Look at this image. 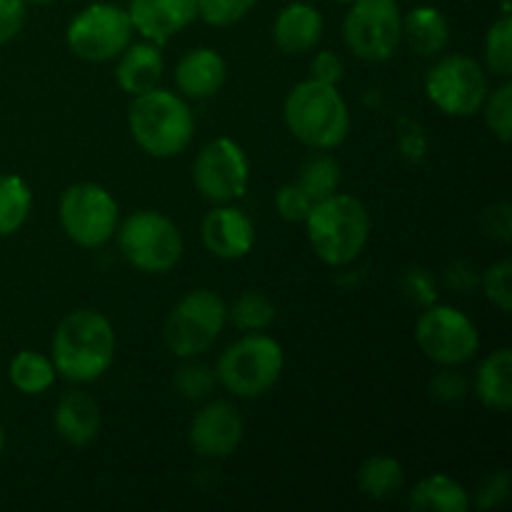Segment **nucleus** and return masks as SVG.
I'll use <instances>...</instances> for the list:
<instances>
[{
    "label": "nucleus",
    "mask_w": 512,
    "mask_h": 512,
    "mask_svg": "<svg viewBox=\"0 0 512 512\" xmlns=\"http://www.w3.org/2000/svg\"><path fill=\"white\" fill-rule=\"evenodd\" d=\"M115 358L110 320L93 308H80L60 320L53 335V365L68 383L103 378Z\"/></svg>",
    "instance_id": "obj_1"
},
{
    "label": "nucleus",
    "mask_w": 512,
    "mask_h": 512,
    "mask_svg": "<svg viewBox=\"0 0 512 512\" xmlns=\"http://www.w3.org/2000/svg\"><path fill=\"white\" fill-rule=\"evenodd\" d=\"M305 233L315 255L330 268L350 265L370 238V213L355 195L335 193L310 208Z\"/></svg>",
    "instance_id": "obj_2"
},
{
    "label": "nucleus",
    "mask_w": 512,
    "mask_h": 512,
    "mask_svg": "<svg viewBox=\"0 0 512 512\" xmlns=\"http://www.w3.org/2000/svg\"><path fill=\"white\" fill-rule=\"evenodd\" d=\"M283 118L295 140L313 150H333L348 138L350 110L338 85L303 80L288 93Z\"/></svg>",
    "instance_id": "obj_3"
},
{
    "label": "nucleus",
    "mask_w": 512,
    "mask_h": 512,
    "mask_svg": "<svg viewBox=\"0 0 512 512\" xmlns=\"http://www.w3.org/2000/svg\"><path fill=\"white\" fill-rule=\"evenodd\" d=\"M128 128L140 150L153 158H175L193 143L195 118L180 95L153 88L133 95Z\"/></svg>",
    "instance_id": "obj_4"
},
{
    "label": "nucleus",
    "mask_w": 512,
    "mask_h": 512,
    "mask_svg": "<svg viewBox=\"0 0 512 512\" xmlns=\"http://www.w3.org/2000/svg\"><path fill=\"white\" fill-rule=\"evenodd\" d=\"M285 368V355L278 340L265 333H245L223 350L215 378L235 398H260L278 383Z\"/></svg>",
    "instance_id": "obj_5"
},
{
    "label": "nucleus",
    "mask_w": 512,
    "mask_h": 512,
    "mask_svg": "<svg viewBox=\"0 0 512 512\" xmlns=\"http://www.w3.org/2000/svg\"><path fill=\"white\" fill-rule=\"evenodd\" d=\"M228 323V305L215 290L198 288L178 300L165 320L163 338L175 358H198L213 348Z\"/></svg>",
    "instance_id": "obj_6"
},
{
    "label": "nucleus",
    "mask_w": 512,
    "mask_h": 512,
    "mask_svg": "<svg viewBox=\"0 0 512 512\" xmlns=\"http://www.w3.org/2000/svg\"><path fill=\"white\" fill-rule=\"evenodd\" d=\"M115 233L123 258L143 273H168L183 258V235L178 225L158 210L128 215Z\"/></svg>",
    "instance_id": "obj_7"
},
{
    "label": "nucleus",
    "mask_w": 512,
    "mask_h": 512,
    "mask_svg": "<svg viewBox=\"0 0 512 512\" xmlns=\"http://www.w3.org/2000/svg\"><path fill=\"white\" fill-rule=\"evenodd\" d=\"M343 40L355 58L383 63L403 43V13L395 0H355L343 20Z\"/></svg>",
    "instance_id": "obj_8"
},
{
    "label": "nucleus",
    "mask_w": 512,
    "mask_h": 512,
    "mask_svg": "<svg viewBox=\"0 0 512 512\" xmlns=\"http://www.w3.org/2000/svg\"><path fill=\"white\" fill-rule=\"evenodd\" d=\"M430 103L453 118H470L483 110L490 93L488 70L468 55H445L425 78Z\"/></svg>",
    "instance_id": "obj_9"
},
{
    "label": "nucleus",
    "mask_w": 512,
    "mask_h": 512,
    "mask_svg": "<svg viewBox=\"0 0 512 512\" xmlns=\"http://www.w3.org/2000/svg\"><path fill=\"white\" fill-rule=\"evenodd\" d=\"M63 233L80 248H100L118 230V203L98 183L70 185L58 205Z\"/></svg>",
    "instance_id": "obj_10"
},
{
    "label": "nucleus",
    "mask_w": 512,
    "mask_h": 512,
    "mask_svg": "<svg viewBox=\"0 0 512 512\" xmlns=\"http://www.w3.org/2000/svg\"><path fill=\"white\" fill-rule=\"evenodd\" d=\"M68 48L88 63L115 60L133 40L128 10L113 3H93L80 10L68 25Z\"/></svg>",
    "instance_id": "obj_11"
},
{
    "label": "nucleus",
    "mask_w": 512,
    "mask_h": 512,
    "mask_svg": "<svg viewBox=\"0 0 512 512\" xmlns=\"http://www.w3.org/2000/svg\"><path fill=\"white\" fill-rule=\"evenodd\" d=\"M415 340L425 358L438 365H463L475 358L480 335L473 320L450 305H428L415 325Z\"/></svg>",
    "instance_id": "obj_12"
},
{
    "label": "nucleus",
    "mask_w": 512,
    "mask_h": 512,
    "mask_svg": "<svg viewBox=\"0 0 512 512\" xmlns=\"http://www.w3.org/2000/svg\"><path fill=\"white\" fill-rule=\"evenodd\" d=\"M250 163L245 150L230 138H215L200 148L193 163V183L215 205L233 203L248 190Z\"/></svg>",
    "instance_id": "obj_13"
},
{
    "label": "nucleus",
    "mask_w": 512,
    "mask_h": 512,
    "mask_svg": "<svg viewBox=\"0 0 512 512\" xmlns=\"http://www.w3.org/2000/svg\"><path fill=\"white\" fill-rule=\"evenodd\" d=\"M245 423L240 410L228 400H213L203 405L190 420L188 440L200 458L223 460L238 450L243 443Z\"/></svg>",
    "instance_id": "obj_14"
},
{
    "label": "nucleus",
    "mask_w": 512,
    "mask_h": 512,
    "mask_svg": "<svg viewBox=\"0 0 512 512\" xmlns=\"http://www.w3.org/2000/svg\"><path fill=\"white\" fill-rule=\"evenodd\" d=\"M200 238L208 253L220 260H240L253 250L255 228L253 220L235 205H218L205 215L200 225Z\"/></svg>",
    "instance_id": "obj_15"
},
{
    "label": "nucleus",
    "mask_w": 512,
    "mask_h": 512,
    "mask_svg": "<svg viewBox=\"0 0 512 512\" xmlns=\"http://www.w3.org/2000/svg\"><path fill=\"white\" fill-rule=\"evenodd\" d=\"M128 18L135 33L165 45L198 18V5L195 0H130Z\"/></svg>",
    "instance_id": "obj_16"
},
{
    "label": "nucleus",
    "mask_w": 512,
    "mask_h": 512,
    "mask_svg": "<svg viewBox=\"0 0 512 512\" xmlns=\"http://www.w3.org/2000/svg\"><path fill=\"white\" fill-rule=\"evenodd\" d=\"M228 65L213 48H193L175 65V85L190 100H208L225 85Z\"/></svg>",
    "instance_id": "obj_17"
},
{
    "label": "nucleus",
    "mask_w": 512,
    "mask_h": 512,
    "mask_svg": "<svg viewBox=\"0 0 512 512\" xmlns=\"http://www.w3.org/2000/svg\"><path fill=\"white\" fill-rule=\"evenodd\" d=\"M323 38V15L315 5L295 0L278 13L273 23V40L285 55H303Z\"/></svg>",
    "instance_id": "obj_18"
},
{
    "label": "nucleus",
    "mask_w": 512,
    "mask_h": 512,
    "mask_svg": "<svg viewBox=\"0 0 512 512\" xmlns=\"http://www.w3.org/2000/svg\"><path fill=\"white\" fill-rule=\"evenodd\" d=\"M53 425L60 438L73 448H85L100 433V408L85 390H68L60 395L53 413Z\"/></svg>",
    "instance_id": "obj_19"
},
{
    "label": "nucleus",
    "mask_w": 512,
    "mask_h": 512,
    "mask_svg": "<svg viewBox=\"0 0 512 512\" xmlns=\"http://www.w3.org/2000/svg\"><path fill=\"white\" fill-rule=\"evenodd\" d=\"M163 53L160 45L143 40V43H130L123 53L118 55V65H115V80H118L120 90L130 95L148 93V90L158 88L160 78H163Z\"/></svg>",
    "instance_id": "obj_20"
},
{
    "label": "nucleus",
    "mask_w": 512,
    "mask_h": 512,
    "mask_svg": "<svg viewBox=\"0 0 512 512\" xmlns=\"http://www.w3.org/2000/svg\"><path fill=\"white\" fill-rule=\"evenodd\" d=\"M403 40L420 58H435L448 48L450 25L438 8L418 5L403 15Z\"/></svg>",
    "instance_id": "obj_21"
},
{
    "label": "nucleus",
    "mask_w": 512,
    "mask_h": 512,
    "mask_svg": "<svg viewBox=\"0 0 512 512\" xmlns=\"http://www.w3.org/2000/svg\"><path fill=\"white\" fill-rule=\"evenodd\" d=\"M475 395L480 403L498 413L512 408V353L510 348H498L480 363L475 375Z\"/></svg>",
    "instance_id": "obj_22"
},
{
    "label": "nucleus",
    "mask_w": 512,
    "mask_h": 512,
    "mask_svg": "<svg viewBox=\"0 0 512 512\" xmlns=\"http://www.w3.org/2000/svg\"><path fill=\"white\" fill-rule=\"evenodd\" d=\"M410 508L420 512H465L470 508V495L458 480L435 473L415 485L410 493Z\"/></svg>",
    "instance_id": "obj_23"
},
{
    "label": "nucleus",
    "mask_w": 512,
    "mask_h": 512,
    "mask_svg": "<svg viewBox=\"0 0 512 512\" xmlns=\"http://www.w3.org/2000/svg\"><path fill=\"white\" fill-rule=\"evenodd\" d=\"M405 470L390 455H373L358 470V488L370 500H390L403 490Z\"/></svg>",
    "instance_id": "obj_24"
},
{
    "label": "nucleus",
    "mask_w": 512,
    "mask_h": 512,
    "mask_svg": "<svg viewBox=\"0 0 512 512\" xmlns=\"http://www.w3.org/2000/svg\"><path fill=\"white\" fill-rule=\"evenodd\" d=\"M8 378L15 385V390H20L23 395H43L45 390L55 385L58 370L48 355L35 353V350H20L10 360Z\"/></svg>",
    "instance_id": "obj_25"
},
{
    "label": "nucleus",
    "mask_w": 512,
    "mask_h": 512,
    "mask_svg": "<svg viewBox=\"0 0 512 512\" xmlns=\"http://www.w3.org/2000/svg\"><path fill=\"white\" fill-rule=\"evenodd\" d=\"M33 195L20 175H0V238H8L28 220Z\"/></svg>",
    "instance_id": "obj_26"
},
{
    "label": "nucleus",
    "mask_w": 512,
    "mask_h": 512,
    "mask_svg": "<svg viewBox=\"0 0 512 512\" xmlns=\"http://www.w3.org/2000/svg\"><path fill=\"white\" fill-rule=\"evenodd\" d=\"M340 178H343V173H340L338 160H335L333 155L318 153V155H310V158L303 163L298 185L308 193V198L313 200V203H320V200L338 193Z\"/></svg>",
    "instance_id": "obj_27"
},
{
    "label": "nucleus",
    "mask_w": 512,
    "mask_h": 512,
    "mask_svg": "<svg viewBox=\"0 0 512 512\" xmlns=\"http://www.w3.org/2000/svg\"><path fill=\"white\" fill-rule=\"evenodd\" d=\"M228 320L240 333H263L275 320V305L258 290H245L228 308Z\"/></svg>",
    "instance_id": "obj_28"
},
{
    "label": "nucleus",
    "mask_w": 512,
    "mask_h": 512,
    "mask_svg": "<svg viewBox=\"0 0 512 512\" xmlns=\"http://www.w3.org/2000/svg\"><path fill=\"white\" fill-rule=\"evenodd\" d=\"M485 68L498 78L510 80L512 75V20L510 13L490 25L485 35Z\"/></svg>",
    "instance_id": "obj_29"
},
{
    "label": "nucleus",
    "mask_w": 512,
    "mask_h": 512,
    "mask_svg": "<svg viewBox=\"0 0 512 512\" xmlns=\"http://www.w3.org/2000/svg\"><path fill=\"white\" fill-rule=\"evenodd\" d=\"M215 383H218L215 370L208 368L205 363H195L193 358H188V363L180 365L173 378L175 393L183 400H190V403H198V400L208 398L213 393Z\"/></svg>",
    "instance_id": "obj_30"
},
{
    "label": "nucleus",
    "mask_w": 512,
    "mask_h": 512,
    "mask_svg": "<svg viewBox=\"0 0 512 512\" xmlns=\"http://www.w3.org/2000/svg\"><path fill=\"white\" fill-rule=\"evenodd\" d=\"M485 123H488L490 133L500 140V143H510L512 133V85L510 80H503L500 88L488 93L483 103Z\"/></svg>",
    "instance_id": "obj_31"
},
{
    "label": "nucleus",
    "mask_w": 512,
    "mask_h": 512,
    "mask_svg": "<svg viewBox=\"0 0 512 512\" xmlns=\"http://www.w3.org/2000/svg\"><path fill=\"white\" fill-rule=\"evenodd\" d=\"M258 0H195L198 5V18L213 28H228V25L240 23Z\"/></svg>",
    "instance_id": "obj_32"
},
{
    "label": "nucleus",
    "mask_w": 512,
    "mask_h": 512,
    "mask_svg": "<svg viewBox=\"0 0 512 512\" xmlns=\"http://www.w3.org/2000/svg\"><path fill=\"white\" fill-rule=\"evenodd\" d=\"M510 278H512L510 260H500V263L490 265V268L483 273V278H480V285H483L488 300L495 305V308L503 310V313H510L512 308Z\"/></svg>",
    "instance_id": "obj_33"
},
{
    "label": "nucleus",
    "mask_w": 512,
    "mask_h": 512,
    "mask_svg": "<svg viewBox=\"0 0 512 512\" xmlns=\"http://www.w3.org/2000/svg\"><path fill=\"white\" fill-rule=\"evenodd\" d=\"M313 200L308 198L303 188L298 183H288L278 190L275 195V208H278V215L288 223H305L310 208H313Z\"/></svg>",
    "instance_id": "obj_34"
},
{
    "label": "nucleus",
    "mask_w": 512,
    "mask_h": 512,
    "mask_svg": "<svg viewBox=\"0 0 512 512\" xmlns=\"http://www.w3.org/2000/svg\"><path fill=\"white\" fill-rule=\"evenodd\" d=\"M430 395L440 403H458L468 395V380L460 370H455V365H443V370L430 380Z\"/></svg>",
    "instance_id": "obj_35"
},
{
    "label": "nucleus",
    "mask_w": 512,
    "mask_h": 512,
    "mask_svg": "<svg viewBox=\"0 0 512 512\" xmlns=\"http://www.w3.org/2000/svg\"><path fill=\"white\" fill-rule=\"evenodd\" d=\"M403 293L410 303L420 305V308H428V305H433L435 298H438L433 275L423 268H410L408 273L403 275Z\"/></svg>",
    "instance_id": "obj_36"
},
{
    "label": "nucleus",
    "mask_w": 512,
    "mask_h": 512,
    "mask_svg": "<svg viewBox=\"0 0 512 512\" xmlns=\"http://www.w3.org/2000/svg\"><path fill=\"white\" fill-rule=\"evenodd\" d=\"M480 228L488 238L508 243L512 238V208L508 203L490 205L483 215H480Z\"/></svg>",
    "instance_id": "obj_37"
},
{
    "label": "nucleus",
    "mask_w": 512,
    "mask_h": 512,
    "mask_svg": "<svg viewBox=\"0 0 512 512\" xmlns=\"http://www.w3.org/2000/svg\"><path fill=\"white\" fill-rule=\"evenodd\" d=\"M345 75V63L338 53L333 50H320L310 63V78L320 80V83L338 85Z\"/></svg>",
    "instance_id": "obj_38"
},
{
    "label": "nucleus",
    "mask_w": 512,
    "mask_h": 512,
    "mask_svg": "<svg viewBox=\"0 0 512 512\" xmlns=\"http://www.w3.org/2000/svg\"><path fill=\"white\" fill-rule=\"evenodd\" d=\"M25 0H0V45L18 38L25 25Z\"/></svg>",
    "instance_id": "obj_39"
},
{
    "label": "nucleus",
    "mask_w": 512,
    "mask_h": 512,
    "mask_svg": "<svg viewBox=\"0 0 512 512\" xmlns=\"http://www.w3.org/2000/svg\"><path fill=\"white\" fill-rule=\"evenodd\" d=\"M510 493V475L508 473H490L478 488V508H493L500 505Z\"/></svg>",
    "instance_id": "obj_40"
},
{
    "label": "nucleus",
    "mask_w": 512,
    "mask_h": 512,
    "mask_svg": "<svg viewBox=\"0 0 512 512\" xmlns=\"http://www.w3.org/2000/svg\"><path fill=\"white\" fill-rule=\"evenodd\" d=\"M478 283V270L470 263H465V260H455V263L448 265V270H445V285L458 290V293H468V290H473Z\"/></svg>",
    "instance_id": "obj_41"
},
{
    "label": "nucleus",
    "mask_w": 512,
    "mask_h": 512,
    "mask_svg": "<svg viewBox=\"0 0 512 512\" xmlns=\"http://www.w3.org/2000/svg\"><path fill=\"white\" fill-rule=\"evenodd\" d=\"M3 448H5V430L3 425H0V455H3Z\"/></svg>",
    "instance_id": "obj_42"
},
{
    "label": "nucleus",
    "mask_w": 512,
    "mask_h": 512,
    "mask_svg": "<svg viewBox=\"0 0 512 512\" xmlns=\"http://www.w3.org/2000/svg\"><path fill=\"white\" fill-rule=\"evenodd\" d=\"M25 3H33V5H50V3H55V0H25Z\"/></svg>",
    "instance_id": "obj_43"
},
{
    "label": "nucleus",
    "mask_w": 512,
    "mask_h": 512,
    "mask_svg": "<svg viewBox=\"0 0 512 512\" xmlns=\"http://www.w3.org/2000/svg\"><path fill=\"white\" fill-rule=\"evenodd\" d=\"M335 3H345V5H350V3H355V0H335Z\"/></svg>",
    "instance_id": "obj_44"
}]
</instances>
